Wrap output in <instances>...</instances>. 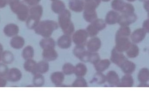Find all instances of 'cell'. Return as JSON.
Listing matches in <instances>:
<instances>
[{"mask_svg": "<svg viewBox=\"0 0 149 111\" xmlns=\"http://www.w3.org/2000/svg\"><path fill=\"white\" fill-rule=\"evenodd\" d=\"M127 1H128L131 2H132L135 1H136V0H127Z\"/></svg>", "mask_w": 149, "mask_h": 111, "instance_id": "obj_52", "label": "cell"}, {"mask_svg": "<svg viewBox=\"0 0 149 111\" xmlns=\"http://www.w3.org/2000/svg\"><path fill=\"white\" fill-rule=\"evenodd\" d=\"M25 3L31 6H35L37 5L41 0H24Z\"/></svg>", "mask_w": 149, "mask_h": 111, "instance_id": "obj_45", "label": "cell"}, {"mask_svg": "<svg viewBox=\"0 0 149 111\" xmlns=\"http://www.w3.org/2000/svg\"><path fill=\"white\" fill-rule=\"evenodd\" d=\"M107 81L109 84L112 85H117L120 83L119 76L116 72L110 71L106 76Z\"/></svg>", "mask_w": 149, "mask_h": 111, "instance_id": "obj_18", "label": "cell"}, {"mask_svg": "<svg viewBox=\"0 0 149 111\" xmlns=\"http://www.w3.org/2000/svg\"><path fill=\"white\" fill-rule=\"evenodd\" d=\"M88 85L86 81L83 77H78L73 82L72 87H87Z\"/></svg>", "mask_w": 149, "mask_h": 111, "instance_id": "obj_41", "label": "cell"}, {"mask_svg": "<svg viewBox=\"0 0 149 111\" xmlns=\"http://www.w3.org/2000/svg\"><path fill=\"white\" fill-rule=\"evenodd\" d=\"M74 55L83 62H88L91 52L86 50L84 46L76 45L73 49Z\"/></svg>", "mask_w": 149, "mask_h": 111, "instance_id": "obj_6", "label": "cell"}, {"mask_svg": "<svg viewBox=\"0 0 149 111\" xmlns=\"http://www.w3.org/2000/svg\"><path fill=\"white\" fill-rule=\"evenodd\" d=\"M110 59L113 63L119 67H120L125 61L127 60L122 52L118 51L115 48L112 50Z\"/></svg>", "mask_w": 149, "mask_h": 111, "instance_id": "obj_9", "label": "cell"}, {"mask_svg": "<svg viewBox=\"0 0 149 111\" xmlns=\"http://www.w3.org/2000/svg\"><path fill=\"white\" fill-rule=\"evenodd\" d=\"M34 55V48L31 46H28L23 50L22 56L25 60L32 59Z\"/></svg>", "mask_w": 149, "mask_h": 111, "instance_id": "obj_32", "label": "cell"}, {"mask_svg": "<svg viewBox=\"0 0 149 111\" xmlns=\"http://www.w3.org/2000/svg\"><path fill=\"white\" fill-rule=\"evenodd\" d=\"M8 70L7 65L4 63L0 64V76L2 77L7 76Z\"/></svg>", "mask_w": 149, "mask_h": 111, "instance_id": "obj_44", "label": "cell"}, {"mask_svg": "<svg viewBox=\"0 0 149 111\" xmlns=\"http://www.w3.org/2000/svg\"><path fill=\"white\" fill-rule=\"evenodd\" d=\"M7 84V81L3 77L0 76V87H4Z\"/></svg>", "mask_w": 149, "mask_h": 111, "instance_id": "obj_47", "label": "cell"}, {"mask_svg": "<svg viewBox=\"0 0 149 111\" xmlns=\"http://www.w3.org/2000/svg\"><path fill=\"white\" fill-rule=\"evenodd\" d=\"M2 59V57H1V53H0V61H1V60Z\"/></svg>", "mask_w": 149, "mask_h": 111, "instance_id": "obj_53", "label": "cell"}, {"mask_svg": "<svg viewBox=\"0 0 149 111\" xmlns=\"http://www.w3.org/2000/svg\"><path fill=\"white\" fill-rule=\"evenodd\" d=\"M39 44L43 50L48 49L55 48L56 42L52 38L50 37H46L44 38L40 41Z\"/></svg>", "mask_w": 149, "mask_h": 111, "instance_id": "obj_22", "label": "cell"}, {"mask_svg": "<svg viewBox=\"0 0 149 111\" xmlns=\"http://www.w3.org/2000/svg\"><path fill=\"white\" fill-rule=\"evenodd\" d=\"M126 3L123 0H113L111 3V6L116 11L122 13L126 7Z\"/></svg>", "mask_w": 149, "mask_h": 111, "instance_id": "obj_30", "label": "cell"}, {"mask_svg": "<svg viewBox=\"0 0 149 111\" xmlns=\"http://www.w3.org/2000/svg\"><path fill=\"white\" fill-rule=\"evenodd\" d=\"M139 1L141 2H145V1H147V0H139Z\"/></svg>", "mask_w": 149, "mask_h": 111, "instance_id": "obj_55", "label": "cell"}, {"mask_svg": "<svg viewBox=\"0 0 149 111\" xmlns=\"http://www.w3.org/2000/svg\"><path fill=\"white\" fill-rule=\"evenodd\" d=\"M87 32L88 34V37H95V36L97 35V34H98V32H99L95 28L94 26L91 23L89 24L86 28Z\"/></svg>", "mask_w": 149, "mask_h": 111, "instance_id": "obj_42", "label": "cell"}, {"mask_svg": "<svg viewBox=\"0 0 149 111\" xmlns=\"http://www.w3.org/2000/svg\"><path fill=\"white\" fill-rule=\"evenodd\" d=\"M42 55L45 60L48 62L54 61L58 57V54L55 48L43 50Z\"/></svg>", "mask_w": 149, "mask_h": 111, "instance_id": "obj_14", "label": "cell"}, {"mask_svg": "<svg viewBox=\"0 0 149 111\" xmlns=\"http://www.w3.org/2000/svg\"><path fill=\"white\" fill-rule=\"evenodd\" d=\"M58 27V24L55 21L45 20L40 22L34 30L36 34L46 38L50 37Z\"/></svg>", "mask_w": 149, "mask_h": 111, "instance_id": "obj_1", "label": "cell"}, {"mask_svg": "<svg viewBox=\"0 0 149 111\" xmlns=\"http://www.w3.org/2000/svg\"><path fill=\"white\" fill-rule=\"evenodd\" d=\"M144 9L148 13V14H149V0L145 1L143 5Z\"/></svg>", "mask_w": 149, "mask_h": 111, "instance_id": "obj_48", "label": "cell"}, {"mask_svg": "<svg viewBox=\"0 0 149 111\" xmlns=\"http://www.w3.org/2000/svg\"><path fill=\"white\" fill-rule=\"evenodd\" d=\"M139 48L135 44H131L130 48L127 51V54L130 58H135L139 54Z\"/></svg>", "mask_w": 149, "mask_h": 111, "instance_id": "obj_38", "label": "cell"}, {"mask_svg": "<svg viewBox=\"0 0 149 111\" xmlns=\"http://www.w3.org/2000/svg\"><path fill=\"white\" fill-rule=\"evenodd\" d=\"M8 3L7 0H0V8H3L6 6Z\"/></svg>", "mask_w": 149, "mask_h": 111, "instance_id": "obj_49", "label": "cell"}, {"mask_svg": "<svg viewBox=\"0 0 149 111\" xmlns=\"http://www.w3.org/2000/svg\"><path fill=\"white\" fill-rule=\"evenodd\" d=\"M134 80L130 74H126L122 79L118 87H130L133 86Z\"/></svg>", "mask_w": 149, "mask_h": 111, "instance_id": "obj_29", "label": "cell"}, {"mask_svg": "<svg viewBox=\"0 0 149 111\" xmlns=\"http://www.w3.org/2000/svg\"><path fill=\"white\" fill-rule=\"evenodd\" d=\"M49 69V64L48 61L44 60L38 62L37 63L36 70V74H45L48 72Z\"/></svg>", "mask_w": 149, "mask_h": 111, "instance_id": "obj_23", "label": "cell"}, {"mask_svg": "<svg viewBox=\"0 0 149 111\" xmlns=\"http://www.w3.org/2000/svg\"><path fill=\"white\" fill-rule=\"evenodd\" d=\"M88 34L86 30L79 29L75 31L72 35V41L78 46H84L86 44Z\"/></svg>", "mask_w": 149, "mask_h": 111, "instance_id": "obj_5", "label": "cell"}, {"mask_svg": "<svg viewBox=\"0 0 149 111\" xmlns=\"http://www.w3.org/2000/svg\"><path fill=\"white\" fill-rule=\"evenodd\" d=\"M146 32L143 28L136 30L131 35L132 41L134 43H139L141 42L146 36Z\"/></svg>", "mask_w": 149, "mask_h": 111, "instance_id": "obj_15", "label": "cell"}, {"mask_svg": "<svg viewBox=\"0 0 149 111\" xmlns=\"http://www.w3.org/2000/svg\"><path fill=\"white\" fill-rule=\"evenodd\" d=\"M106 81H107L106 76L102 74V72H97L92 80V83H95L100 85L104 83Z\"/></svg>", "mask_w": 149, "mask_h": 111, "instance_id": "obj_36", "label": "cell"}, {"mask_svg": "<svg viewBox=\"0 0 149 111\" xmlns=\"http://www.w3.org/2000/svg\"><path fill=\"white\" fill-rule=\"evenodd\" d=\"M3 51V47L1 44L0 43V53L2 54Z\"/></svg>", "mask_w": 149, "mask_h": 111, "instance_id": "obj_50", "label": "cell"}, {"mask_svg": "<svg viewBox=\"0 0 149 111\" xmlns=\"http://www.w3.org/2000/svg\"><path fill=\"white\" fill-rule=\"evenodd\" d=\"M74 66L70 63H65L63 67V72L65 75H71L74 74Z\"/></svg>", "mask_w": 149, "mask_h": 111, "instance_id": "obj_40", "label": "cell"}, {"mask_svg": "<svg viewBox=\"0 0 149 111\" xmlns=\"http://www.w3.org/2000/svg\"><path fill=\"white\" fill-rule=\"evenodd\" d=\"M52 1H56V0H51Z\"/></svg>", "mask_w": 149, "mask_h": 111, "instance_id": "obj_56", "label": "cell"}, {"mask_svg": "<svg viewBox=\"0 0 149 111\" xmlns=\"http://www.w3.org/2000/svg\"><path fill=\"white\" fill-rule=\"evenodd\" d=\"M85 3L82 0H71L69 2V7L72 11L80 12L84 10Z\"/></svg>", "mask_w": 149, "mask_h": 111, "instance_id": "obj_17", "label": "cell"}, {"mask_svg": "<svg viewBox=\"0 0 149 111\" xmlns=\"http://www.w3.org/2000/svg\"><path fill=\"white\" fill-rule=\"evenodd\" d=\"M120 67L126 74H130L135 70L136 65L133 62L126 60Z\"/></svg>", "mask_w": 149, "mask_h": 111, "instance_id": "obj_28", "label": "cell"}, {"mask_svg": "<svg viewBox=\"0 0 149 111\" xmlns=\"http://www.w3.org/2000/svg\"><path fill=\"white\" fill-rule=\"evenodd\" d=\"M72 41V38L70 36L64 34L58 38L57 41V45L59 48L62 49H67L71 46Z\"/></svg>", "mask_w": 149, "mask_h": 111, "instance_id": "obj_11", "label": "cell"}, {"mask_svg": "<svg viewBox=\"0 0 149 111\" xmlns=\"http://www.w3.org/2000/svg\"><path fill=\"white\" fill-rule=\"evenodd\" d=\"M100 60V55L97 53H91L90 57H89V62L94 65L97 63Z\"/></svg>", "mask_w": 149, "mask_h": 111, "instance_id": "obj_43", "label": "cell"}, {"mask_svg": "<svg viewBox=\"0 0 149 111\" xmlns=\"http://www.w3.org/2000/svg\"><path fill=\"white\" fill-rule=\"evenodd\" d=\"M11 10L17 15V18L20 21H24L28 19L29 10V8L20 1H15L10 3Z\"/></svg>", "mask_w": 149, "mask_h": 111, "instance_id": "obj_4", "label": "cell"}, {"mask_svg": "<svg viewBox=\"0 0 149 111\" xmlns=\"http://www.w3.org/2000/svg\"><path fill=\"white\" fill-rule=\"evenodd\" d=\"M111 62L108 59L100 60L97 63L95 64L94 67L97 72H102L105 71L110 66Z\"/></svg>", "mask_w": 149, "mask_h": 111, "instance_id": "obj_20", "label": "cell"}, {"mask_svg": "<svg viewBox=\"0 0 149 111\" xmlns=\"http://www.w3.org/2000/svg\"><path fill=\"white\" fill-rule=\"evenodd\" d=\"M87 68L83 63H79L74 66V74L78 77H83L86 74Z\"/></svg>", "mask_w": 149, "mask_h": 111, "instance_id": "obj_25", "label": "cell"}, {"mask_svg": "<svg viewBox=\"0 0 149 111\" xmlns=\"http://www.w3.org/2000/svg\"><path fill=\"white\" fill-rule=\"evenodd\" d=\"M19 30V28L17 25L14 23H10L4 27L3 32L7 36L13 37L18 34Z\"/></svg>", "mask_w": 149, "mask_h": 111, "instance_id": "obj_16", "label": "cell"}, {"mask_svg": "<svg viewBox=\"0 0 149 111\" xmlns=\"http://www.w3.org/2000/svg\"><path fill=\"white\" fill-rule=\"evenodd\" d=\"M8 1V3H10L11 2L15 1H20V0H7Z\"/></svg>", "mask_w": 149, "mask_h": 111, "instance_id": "obj_51", "label": "cell"}, {"mask_svg": "<svg viewBox=\"0 0 149 111\" xmlns=\"http://www.w3.org/2000/svg\"><path fill=\"white\" fill-rule=\"evenodd\" d=\"M65 5L60 0L54 1L52 4V9L56 14H59L65 10Z\"/></svg>", "mask_w": 149, "mask_h": 111, "instance_id": "obj_26", "label": "cell"}, {"mask_svg": "<svg viewBox=\"0 0 149 111\" xmlns=\"http://www.w3.org/2000/svg\"><path fill=\"white\" fill-rule=\"evenodd\" d=\"M138 79L142 83H145L149 80V70L147 68H143L139 72Z\"/></svg>", "mask_w": 149, "mask_h": 111, "instance_id": "obj_33", "label": "cell"}, {"mask_svg": "<svg viewBox=\"0 0 149 111\" xmlns=\"http://www.w3.org/2000/svg\"><path fill=\"white\" fill-rule=\"evenodd\" d=\"M25 43L24 39L22 37L15 36L10 40V46L15 49H20L23 47Z\"/></svg>", "mask_w": 149, "mask_h": 111, "instance_id": "obj_21", "label": "cell"}, {"mask_svg": "<svg viewBox=\"0 0 149 111\" xmlns=\"http://www.w3.org/2000/svg\"><path fill=\"white\" fill-rule=\"evenodd\" d=\"M45 78L42 74H38L34 75L33 83L34 86L36 87H42L45 84Z\"/></svg>", "mask_w": 149, "mask_h": 111, "instance_id": "obj_35", "label": "cell"}, {"mask_svg": "<svg viewBox=\"0 0 149 111\" xmlns=\"http://www.w3.org/2000/svg\"><path fill=\"white\" fill-rule=\"evenodd\" d=\"M2 60L5 64L11 63L14 61V57L13 54L8 51H5L1 55Z\"/></svg>", "mask_w": 149, "mask_h": 111, "instance_id": "obj_37", "label": "cell"}, {"mask_svg": "<svg viewBox=\"0 0 149 111\" xmlns=\"http://www.w3.org/2000/svg\"><path fill=\"white\" fill-rule=\"evenodd\" d=\"M83 17L86 21L92 23L97 19V13L95 10L84 9Z\"/></svg>", "mask_w": 149, "mask_h": 111, "instance_id": "obj_24", "label": "cell"}, {"mask_svg": "<svg viewBox=\"0 0 149 111\" xmlns=\"http://www.w3.org/2000/svg\"><path fill=\"white\" fill-rule=\"evenodd\" d=\"M120 15L116 11L110 10L107 14L105 21L107 24L113 25L118 23Z\"/></svg>", "mask_w": 149, "mask_h": 111, "instance_id": "obj_19", "label": "cell"}, {"mask_svg": "<svg viewBox=\"0 0 149 111\" xmlns=\"http://www.w3.org/2000/svg\"><path fill=\"white\" fill-rule=\"evenodd\" d=\"M42 14L43 8L41 5H36L31 8L26 20L27 27L30 29H34L40 22Z\"/></svg>", "mask_w": 149, "mask_h": 111, "instance_id": "obj_3", "label": "cell"}, {"mask_svg": "<svg viewBox=\"0 0 149 111\" xmlns=\"http://www.w3.org/2000/svg\"><path fill=\"white\" fill-rule=\"evenodd\" d=\"M102 42L98 37H92L87 42V49L91 53H95L99 51L101 47Z\"/></svg>", "mask_w": 149, "mask_h": 111, "instance_id": "obj_10", "label": "cell"}, {"mask_svg": "<svg viewBox=\"0 0 149 111\" xmlns=\"http://www.w3.org/2000/svg\"><path fill=\"white\" fill-rule=\"evenodd\" d=\"M91 23L99 31L104 29L107 27V23L106 21L101 19H96L94 21Z\"/></svg>", "mask_w": 149, "mask_h": 111, "instance_id": "obj_39", "label": "cell"}, {"mask_svg": "<svg viewBox=\"0 0 149 111\" xmlns=\"http://www.w3.org/2000/svg\"><path fill=\"white\" fill-rule=\"evenodd\" d=\"M58 25L65 34L71 35L74 33V27L71 21V14L69 10L65 9L59 14Z\"/></svg>", "mask_w": 149, "mask_h": 111, "instance_id": "obj_2", "label": "cell"}, {"mask_svg": "<svg viewBox=\"0 0 149 111\" xmlns=\"http://www.w3.org/2000/svg\"><path fill=\"white\" fill-rule=\"evenodd\" d=\"M102 1H103L104 2H108L109 1H110V0H102Z\"/></svg>", "mask_w": 149, "mask_h": 111, "instance_id": "obj_54", "label": "cell"}, {"mask_svg": "<svg viewBox=\"0 0 149 111\" xmlns=\"http://www.w3.org/2000/svg\"><path fill=\"white\" fill-rule=\"evenodd\" d=\"M131 43L128 37H116V49L121 52L127 51L129 49Z\"/></svg>", "mask_w": 149, "mask_h": 111, "instance_id": "obj_8", "label": "cell"}, {"mask_svg": "<svg viewBox=\"0 0 149 111\" xmlns=\"http://www.w3.org/2000/svg\"><path fill=\"white\" fill-rule=\"evenodd\" d=\"M50 79L55 85L60 87L64 81L65 74L62 72H55L51 75Z\"/></svg>", "mask_w": 149, "mask_h": 111, "instance_id": "obj_13", "label": "cell"}, {"mask_svg": "<svg viewBox=\"0 0 149 111\" xmlns=\"http://www.w3.org/2000/svg\"><path fill=\"white\" fill-rule=\"evenodd\" d=\"M85 6L84 9L93 10H95L99 6L101 0H84Z\"/></svg>", "mask_w": 149, "mask_h": 111, "instance_id": "obj_31", "label": "cell"}, {"mask_svg": "<svg viewBox=\"0 0 149 111\" xmlns=\"http://www.w3.org/2000/svg\"><path fill=\"white\" fill-rule=\"evenodd\" d=\"M143 28L146 31V33H149V18L143 22Z\"/></svg>", "mask_w": 149, "mask_h": 111, "instance_id": "obj_46", "label": "cell"}, {"mask_svg": "<svg viewBox=\"0 0 149 111\" xmlns=\"http://www.w3.org/2000/svg\"><path fill=\"white\" fill-rule=\"evenodd\" d=\"M137 18L134 13H122L121 15H120L118 23L121 26H128L134 23Z\"/></svg>", "mask_w": 149, "mask_h": 111, "instance_id": "obj_7", "label": "cell"}, {"mask_svg": "<svg viewBox=\"0 0 149 111\" xmlns=\"http://www.w3.org/2000/svg\"><path fill=\"white\" fill-rule=\"evenodd\" d=\"M6 77L7 79L10 82H17L22 78V72L17 68H12L8 71Z\"/></svg>", "mask_w": 149, "mask_h": 111, "instance_id": "obj_12", "label": "cell"}, {"mask_svg": "<svg viewBox=\"0 0 149 111\" xmlns=\"http://www.w3.org/2000/svg\"><path fill=\"white\" fill-rule=\"evenodd\" d=\"M37 63L33 59H28L26 60L24 63V68L26 71L31 72L34 75L36 70Z\"/></svg>", "mask_w": 149, "mask_h": 111, "instance_id": "obj_27", "label": "cell"}, {"mask_svg": "<svg viewBox=\"0 0 149 111\" xmlns=\"http://www.w3.org/2000/svg\"><path fill=\"white\" fill-rule=\"evenodd\" d=\"M130 28L127 26H121L118 30L116 35V37H128L130 34Z\"/></svg>", "mask_w": 149, "mask_h": 111, "instance_id": "obj_34", "label": "cell"}]
</instances>
